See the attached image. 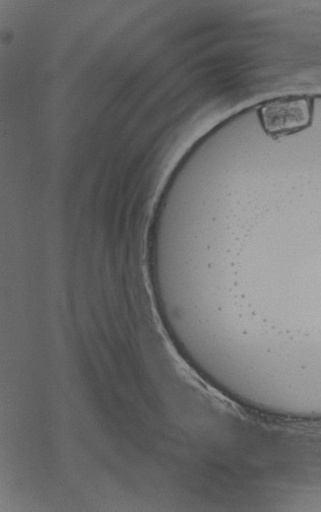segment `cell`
I'll use <instances>...</instances> for the list:
<instances>
[{"label": "cell", "instance_id": "obj_1", "mask_svg": "<svg viewBox=\"0 0 321 512\" xmlns=\"http://www.w3.org/2000/svg\"><path fill=\"white\" fill-rule=\"evenodd\" d=\"M266 131L284 135L301 130L311 120V103L306 98H289L274 102L262 111Z\"/></svg>", "mask_w": 321, "mask_h": 512}]
</instances>
